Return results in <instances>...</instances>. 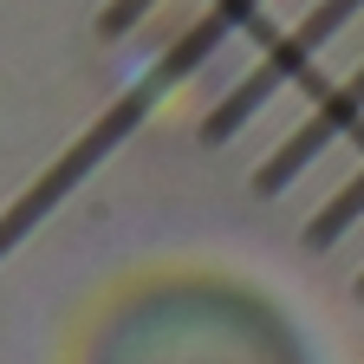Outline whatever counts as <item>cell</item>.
I'll return each instance as SVG.
<instances>
[{
	"label": "cell",
	"instance_id": "obj_1",
	"mask_svg": "<svg viewBox=\"0 0 364 364\" xmlns=\"http://www.w3.org/2000/svg\"><path fill=\"white\" fill-rule=\"evenodd\" d=\"M358 7H364V0H318V7H312L293 33H280V39L260 53V65H254V72H241V78H235V91L215 105L208 136H235L247 117H260V111H267V105H273V98H280V91L306 72V59L318 53V46H332V39L351 26V14H358Z\"/></svg>",
	"mask_w": 364,
	"mask_h": 364
},
{
	"label": "cell",
	"instance_id": "obj_2",
	"mask_svg": "<svg viewBox=\"0 0 364 364\" xmlns=\"http://www.w3.org/2000/svg\"><path fill=\"white\" fill-rule=\"evenodd\" d=\"M358 117H364V65H358L338 91H326V98L312 105V117H306V124H293V130H287V144L273 150V156H267V169H260V189H267V196H280L287 182H293V176H306V169L326 156L338 136L358 124Z\"/></svg>",
	"mask_w": 364,
	"mask_h": 364
},
{
	"label": "cell",
	"instance_id": "obj_3",
	"mask_svg": "<svg viewBox=\"0 0 364 364\" xmlns=\"http://www.w3.org/2000/svg\"><path fill=\"white\" fill-rule=\"evenodd\" d=\"M358 221H364V169H358V176H345V189L312 215L306 241H312V247H332V241H345V235H351Z\"/></svg>",
	"mask_w": 364,
	"mask_h": 364
},
{
	"label": "cell",
	"instance_id": "obj_4",
	"mask_svg": "<svg viewBox=\"0 0 364 364\" xmlns=\"http://www.w3.org/2000/svg\"><path fill=\"white\" fill-rule=\"evenodd\" d=\"M144 7H156V0H111L105 26H111V33H130V26H136V14H144Z\"/></svg>",
	"mask_w": 364,
	"mask_h": 364
},
{
	"label": "cell",
	"instance_id": "obj_5",
	"mask_svg": "<svg viewBox=\"0 0 364 364\" xmlns=\"http://www.w3.org/2000/svg\"><path fill=\"white\" fill-rule=\"evenodd\" d=\"M358 293H364V280H358Z\"/></svg>",
	"mask_w": 364,
	"mask_h": 364
}]
</instances>
